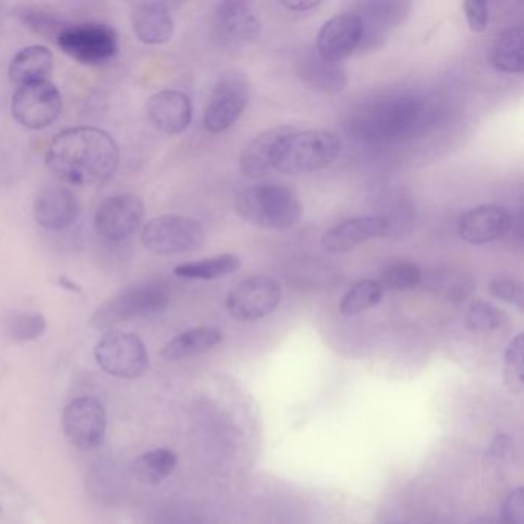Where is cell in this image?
I'll list each match as a JSON object with an SVG mask.
<instances>
[{
    "label": "cell",
    "mask_w": 524,
    "mask_h": 524,
    "mask_svg": "<svg viewBox=\"0 0 524 524\" xmlns=\"http://www.w3.org/2000/svg\"><path fill=\"white\" fill-rule=\"evenodd\" d=\"M45 162L62 183L97 186L113 179L119 168L120 150L113 136L100 128H67L51 140Z\"/></svg>",
    "instance_id": "obj_1"
},
{
    "label": "cell",
    "mask_w": 524,
    "mask_h": 524,
    "mask_svg": "<svg viewBox=\"0 0 524 524\" xmlns=\"http://www.w3.org/2000/svg\"><path fill=\"white\" fill-rule=\"evenodd\" d=\"M503 524H524V491L517 488L512 491L501 509Z\"/></svg>",
    "instance_id": "obj_37"
},
{
    "label": "cell",
    "mask_w": 524,
    "mask_h": 524,
    "mask_svg": "<svg viewBox=\"0 0 524 524\" xmlns=\"http://www.w3.org/2000/svg\"><path fill=\"white\" fill-rule=\"evenodd\" d=\"M434 113V107L425 97L398 94L354 108L346 127L360 142H398L425 133L434 122Z\"/></svg>",
    "instance_id": "obj_2"
},
{
    "label": "cell",
    "mask_w": 524,
    "mask_h": 524,
    "mask_svg": "<svg viewBox=\"0 0 524 524\" xmlns=\"http://www.w3.org/2000/svg\"><path fill=\"white\" fill-rule=\"evenodd\" d=\"M385 296V289L380 286L377 280H362L355 283L342 302H340V312L343 316H360L363 312L369 311L374 306L379 305Z\"/></svg>",
    "instance_id": "obj_31"
},
{
    "label": "cell",
    "mask_w": 524,
    "mask_h": 524,
    "mask_svg": "<svg viewBox=\"0 0 524 524\" xmlns=\"http://www.w3.org/2000/svg\"><path fill=\"white\" fill-rule=\"evenodd\" d=\"M177 455L170 449H154L140 455L133 465V474L143 485H159L173 474Z\"/></svg>",
    "instance_id": "obj_30"
},
{
    "label": "cell",
    "mask_w": 524,
    "mask_h": 524,
    "mask_svg": "<svg viewBox=\"0 0 524 524\" xmlns=\"http://www.w3.org/2000/svg\"><path fill=\"white\" fill-rule=\"evenodd\" d=\"M222 340L223 334L217 328L202 326V328L190 329L166 343L165 348L162 349V357L170 362L191 359L216 348Z\"/></svg>",
    "instance_id": "obj_24"
},
{
    "label": "cell",
    "mask_w": 524,
    "mask_h": 524,
    "mask_svg": "<svg viewBox=\"0 0 524 524\" xmlns=\"http://www.w3.org/2000/svg\"><path fill=\"white\" fill-rule=\"evenodd\" d=\"M94 357L103 371L117 379H139L150 366L145 343L130 332L105 335L94 348Z\"/></svg>",
    "instance_id": "obj_9"
},
{
    "label": "cell",
    "mask_w": 524,
    "mask_h": 524,
    "mask_svg": "<svg viewBox=\"0 0 524 524\" xmlns=\"http://www.w3.org/2000/svg\"><path fill=\"white\" fill-rule=\"evenodd\" d=\"M57 282H59V285L62 286V288L67 289V291L76 292V294L82 292L79 283L74 282V280L70 279L68 276H60Z\"/></svg>",
    "instance_id": "obj_40"
},
{
    "label": "cell",
    "mask_w": 524,
    "mask_h": 524,
    "mask_svg": "<svg viewBox=\"0 0 524 524\" xmlns=\"http://www.w3.org/2000/svg\"><path fill=\"white\" fill-rule=\"evenodd\" d=\"M145 213V203L137 194H114L97 206L94 228L108 242H123L139 231Z\"/></svg>",
    "instance_id": "obj_11"
},
{
    "label": "cell",
    "mask_w": 524,
    "mask_h": 524,
    "mask_svg": "<svg viewBox=\"0 0 524 524\" xmlns=\"http://www.w3.org/2000/svg\"><path fill=\"white\" fill-rule=\"evenodd\" d=\"M44 314L37 311H10L2 317V334L11 343H28L40 339L47 331Z\"/></svg>",
    "instance_id": "obj_28"
},
{
    "label": "cell",
    "mask_w": 524,
    "mask_h": 524,
    "mask_svg": "<svg viewBox=\"0 0 524 524\" xmlns=\"http://www.w3.org/2000/svg\"><path fill=\"white\" fill-rule=\"evenodd\" d=\"M512 223L514 217L508 208L489 203L466 211L458 220V234L472 245H485L506 236Z\"/></svg>",
    "instance_id": "obj_15"
},
{
    "label": "cell",
    "mask_w": 524,
    "mask_h": 524,
    "mask_svg": "<svg viewBox=\"0 0 524 524\" xmlns=\"http://www.w3.org/2000/svg\"><path fill=\"white\" fill-rule=\"evenodd\" d=\"M14 16L31 33L44 37V39H53L54 42L70 24L57 11L44 7V5H19V7L14 8Z\"/></svg>",
    "instance_id": "obj_27"
},
{
    "label": "cell",
    "mask_w": 524,
    "mask_h": 524,
    "mask_svg": "<svg viewBox=\"0 0 524 524\" xmlns=\"http://www.w3.org/2000/svg\"><path fill=\"white\" fill-rule=\"evenodd\" d=\"M170 305V294L157 283L131 286L97 308L91 317V328L99 331L116 328L133 320L159 316Z\"/></svg>",
    "instance_id": "obj_5"
},
{
    "label": "cell",
    "mask_w": 524,
    "mask_h": 524,
    "mask_svg": "<svg viewBox=\"0 0 524 524\" xmlns=\"http://www.w3.org/2000/svg\"><path fill=\"white\" fill-rule=\"evenodd\" d=\"M472 524H503V521L495 520V518L491 517H485L478 518V520H475Z\"/></svg>",
    "instance_id": "obj_41"
},
{
    "label": "cell",
    "mask_w": 524,
    "mask_h": 524,
    "mask_svg": "<svg viewBox=\"0 0 524 524\" xmlns=\"http://www.w3.org/2000/svg\"><path fill=\"white\" fill-rule=\"evenodd\" d=\"M205 242V228L193 217L174 214L154 217L142 229L143 246L156 256L193 253Z\"/></svg>",
    "instance_id": "obj_6"
},
{
    "label": "cell",
    "mask_w": 524,
    "mask_h": 524,
    "mask_svg": "<svg viewBox=\"0 0 524 524\" xmlns=\"http://www.w3.org/2000/svg\"><path fill=\"white\" fill-rule=\"evenodd\" d=\"M171 524H173V523H171Z\"/></svg>",
    "instance_id": "obj_42"
},
{
    "label": "cell",
    "mask_w": 524,
    "mask_h": 524,
    "mask_svg": "<svg viewBox=\"0 0 524 524\" xmlns=\"http://www.w3.org/2000/svg\"><path fill=\"white\" fill-rule=\"evenodd\" d=\"M297 74L312 90L339 94L348 85V71L342 62L325 59L317 51H306L297 62Z\"/></svg>",
    "instance_id": "obj_20"
},
{
    "label": "cell",
    "mask_w": 524,
    "mask_h": 524,
    "mask_svg": "<svg viewBox=\"0 0 524 524\" xmlns=\"http://www.w3.org/2000/svg\"><path fill=\"white\" fill-rule=\"evenodd\" d=\"M146 117L160 133L177 136L193 122V103L182 91H159L146 102Z\"/></svg>",
    "instance_id": "obj_17"
},
{
    "label": "cell",
    "mask_w": 524,
    "mask_h": 524,
    "mask_svg": "<svg viewBox=\"0 0 524 524\" xmlns=\"http://www.w3.org/2000/svg\"><path fill=\"white\" fill-rule=\"evenodd\" d=\"M391 233V222L386 216L351 217L329 228L322 243L328 253L343 254L368 240L389 237Z\"/></svg>",
    "instance_id": "obj_14"
},
{
    "label": "cell",
    "mask_w": 524,
    "mask_h": 524,
    "mask_svg": "<svg viewBox=\"0 0 524 524\" xmlns=\"http://www.w3.org/2000/svg\"><path fill=\"white\" fill-rule=\"evenodd\" d=\"M249 82L242 71H228L217 80L205 108V127L211 133H222L233 127L248 105Z\"/></svg>",
    "instance_id": "obj_10"
},
{
    "label": "cell",
    "mask_w": 524,
    "mask_h": 524,
    "mask_svg": "<svg viewBox=\"0 0 524 524\" xmlns=\"http://www.w3.org/2000/svg\"><path fill=\"white\" fill-rule=\"evenodd\" d=\"M363 25L354 13L337 14L323 25L317 36L316 51L320 56L334 62H342L360 48Z\"/></svg>",
    "instance_id": "obj_18"
},
{
    "label": "cell",
    "mask_w": 524,
    "mask_h": 524,
    "mask_svg": "<svg viewBox=\"0 0 524 524\" xmlns=\"http://www.w3.org/2000/svg\"><path fill=\"white\" fill-rule=\"evenodd\" d=\"M489 292L495 299L503 300L509 305L517 306L521 309L523 306V289L521 283L511 276H497L491 280Z\"/></svg>",
    "instance_id": "obj_35"
},
{
    "label": "cell",
    "mask_w": 524,
    "mask_h": 524,
    "mask_svg": "<svg viewBox=\"0 0 524 524\" xmlns=\"http://www.w3.org/2000/svg\"><path fill=\"white\" fill-rule=\"evenodd\" d=\"M503 323V312L485 300H477L469 306L466 314V325L471 331L486 334L495 331Z\"/></svg>",
    "instance_id": "obj_33"
},
{
    "label": "cell",
    "mask_w": 524,
    "mask_h": 524,
    "mask_svg": "<svg viewBox=\"0 0 524 524\" xmlns=\"http://www.w3.org/2000/svg\"><path fill=\"white\" fill-rule=\"evenodd\" d=\"M242 266V260L236 254H220L216 257L182 263L174 268V274L180 279L216 280L229 276Z\"/></svg>",
    "instance_id": "obj_29"
},
{
    "label": "cell",
    "mask_w": 524,
    "mask_h": 524,
    "mask_svg": "<svg viewBox=\"0 0 524 524\" xmlns=\"http://www.w3.org/2000/svg\"><path fill=\"white\" fill-rule=\"evenodd\" d=\"M240 217L263 229H289L302 219L303 206L294 191L282 185H260L237 196Z\"/></svg>",
    "instance_id": "obj_4"
},
{
    "label": "cell",
    "mask_w": 524,
    "mask_h": 524,
    "mask_svg": "<svg viewBox=\"0 0 524 524\" xmlns=\"http://www.w3.org/2000/svg\"><path fill=\"white\" fill-rule=\"evenodd\" d=\"M53 73V54L44 45H31L20 50L11 60L8 74L17 85L48 80Z\"/></svg>",
    "instance_id": "obj_25"
},
{
    "label": "cell",
    "mask_w": 524,
    "mask_h": 524,
    "mask_svg": "<svg viewBox=\"0 0 524 524\" xmlns=\"http://www.w3.org/2000/svg\"><path fill=\"white\" fill-rule=\"evenodd\" d=\"M62 110V94L48 80L20 85L11 99L13 119L27 130L40 131L51 127Z\"/></svg>",
    "instance_id": "obj_8"
},
{
    "label": "cell",
    "mask_w": 524,
    "mask_h": 524,
    "mask_svg": "<svg viewBox=\"0 0 524 524\" xmlns=\"http://www.w3.org/2000/svg\"><path fill=\"white\" fill-rule=\"evenodd\" d=\"M131 24L137 39L145 45H163L174 34L170 7L162 2H139L131 8Z\"/></svg>",
    "instance_id": "obj_21"
},
{
    "label": "cell",
    "mask_w": 524,
    "mask_h": 524,
    "mask_svg": "<svg viewBox=\"0 0 524 524\" xmlns=\"http://www.w3.org/2000/svg\"><path fill=\"white\" fill-rule=\"evenodd\" d=\"M282 302V286L269 276H254L240 282L226 299L229 316L239 322H254L276 311Z\"/></svg>",
    "instance_id": "obj_12"
},
{
    "label": "cell",
    "mask_w": 524,
    "mask_h": 524,
    "mask_svg": "<svg viewBox=\"0 0 524 524\" xmlns=\"http://www.w3.org/2000/svg\"><path fill=\"white\" fill-rule=\"evenodd\" d=\"M434 285L438 289H443L446 296L451 299H465L466 294H469L472 289V280L465 274H454V276H443L442 279L435 280Z\"/></svg>",
    "instance_id": "obj_38"
},
{
    "label": "cell",
    "mask_w": 524,
    "mask_h": 524,
    "mask_svg": "<svg viewBox=\"0 0 524 524\" xmlns=\"http://www.w3.org/2000/svg\"><path fill=\"white\" fill-rule=\"evenodd\" d=\"M294 130L288 125L271 128L254 137L240 154V171L248 179H262L272 170V154L283 136Z\"/></svg>",
    "instance_id": "obj_23"
},
{
    "label": "cell",
    "mask_w": 524,
    "mask_h": 524,
    "mask_svg": "<svg viewBox=\"0 0 524 524\" xmlns=\"http://www.w3.org/2000/svg\"><path fill=\"white\" fill-rule=\"evenodd\" d=\"M217 36L229 45L254 42L262 33V22L248 4L239 0H226L217 4L214 11Z\"/></svg>",
    "instance_id": "obj_19"
},
{
    "label": "cell",
    "mask_w": 524,
    "mask_h": 524,
    "mask_svg": "<svg viewBox=\"0 0 524 524\" xmlns=\"http://www.w3.org/2000/svg\"><path fill=\"white\" fill-rule=\"evenodd\" d=\"M62 429L74 448L91 451L102 445L107 434V411L97 398H74L62 414Z\"/></svg>",
    "instance_id": "obj_13"
},
{
    "label": "cell",
    "mask_w": 524,
    "mask_h": 524,
    "mask_svg": "<svg viewBox=\"0 0 524 524\" xmlns=\"http://www.w3.org/2000/svg\"><path fill=\"white\" fill-rule=\"evenodd\" d=\"M342 153V140L331 131H289L272 154V170L289 176L316 173L331 166Z\"/></svg>",
    "instance_id": "obj_3"
},
{
    "label": "cell",
    "mask_w": 524,
    "mask_h": 524,
    "mask_svg": "<svg viewBox=\"0 0 524 524\" xmlns=\"http://www.w3.org/2000/svg\"><path fill=\"white\" fill-rule=\"evenodd\" d=\"M523 352V334H518L509 343L505 355V382L514 394H521L524 389Z\"/></svg>",
    "instance_id": "obj_34"
},
{
    "label": "cell",
    "mask_w": 524,
    "mask_h": 524,
    "mask_svg": "<svg viewBox=\"0 0 524 524\" xmlns=\"http://www.w3.org/2000/svg\"><path fill=\"white\" fill-rule=\"evenodd\" d=\"M524 33L520 27L506 28L492 47L491 62L501 73H521L524 68Z\"/></svg>",
    "instance_id": "obj_26"
},
{
    "label": "cell",
    "mask_w": 524,
    "mask_h": 524,
    "mask_svg": "<svg viewBox=\"0 0 524 524\" xmlns=\"http://www.w3.org/2000/svg\"><path fill=\"white\" fill-rule=\"evenodd\" d=\"M56 44L79 64L97 67L117 56L119 34L110 25L100 22H70L57 37Z\"/></svg>",
    "instance_id": "obj_7"
},
{
    "label": "cell",
    "mask_w": 524,
    "mask_h": 524,
    "mask_svg": "<svg viewBox=\"0 0 524 524\" xmlns=\"http://www.w3.org/2000/svg\"><path fill=\"white\" fill-rule=\"evenodd\" d=\"M423 274L420 266L408 260H398V262L389 263L382 271V276L377 282L383 289L391 291H405L412 289L422 283Z\"/></svg>",
    "instance_id": "obj_32"
},
{
    "label": "cell",
    "mask_w": 524,
    "mask_h": 524,
    "mask_svg": "<svg viewBox=\"0 0 524 524\" xmlns=\"http://www.w3.org/2000/svg\"><path fill=\"white\" fill-rule=\"evenodd\" d=\"M322 2H308V0H285L282 2L283 7L289 11H297V13H305V11L314 10V8L320 7Z\"/></svg>",
    "instance_id": "obj_39"
},
{
    "label": "cell",
    "mask_w": 524,
    "mask_h": 524,
    "mask_svg": "<svg viewBox=\"0 0 524 524\" xmlns=\"http://www.w3.org/2000/svg\"><path fill=\"white\" fill-rule=\"evenodd\" d=\"M463 8L469 30L472 33H483L489 25V7L485 0H466Z\"/></svg>",
    "instance_id": "obj_36"
},
{
    "label": "cell",
    "mask_w": 524,
    "mask_h": 524,
    "mask_svg": "<svg viewBox=\"0 0 524 524\" xmlns=\"http://www.w3.org/2000/svg\"><path fill=\"white\" fill-rule=\"evenodd\" d=\"M408 10L409 4L403 2H365L355 5V11L352 13L360 17L363 25L360 47L368 48L379 44L386 31L397 27L405 19Z\"/></svg>",
    "instance_id": "obj_22"
},
{
    "label": "cell",
    "mask_w": 524,
    "mask_h": 524,
    "mask_svg": "<svg viewBox=\"0 0 524 524\" xmlns=\"http://www.w3.org/2000/svg\"><path fill=\"white\" fill-rule=\"evenodd\" d=\"M33 214L37 225L47 231L59 233L76 222L79 217V202L67 186H45L34 199Z\"/></svg>",
    "instance_id": "obj_16"
}]
</instances>
